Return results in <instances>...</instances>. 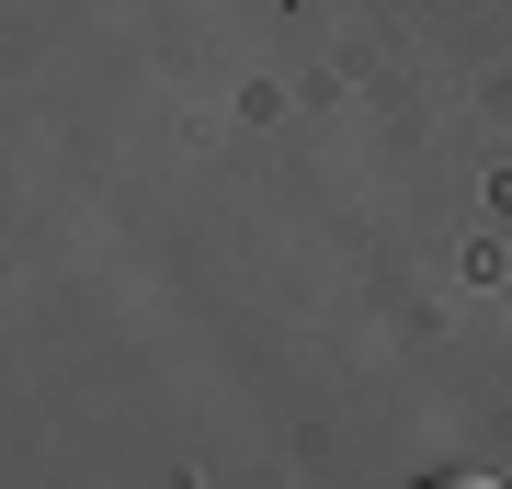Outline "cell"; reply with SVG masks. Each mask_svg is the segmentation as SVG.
Masks as SVG:
<instances>
[{"instance_id":"6da1fadb","label":"cell","mask_w":512,"mask_h":489,"mask_svg":"<svg viewBox=\"0 0 512 489\" xmlns=\"http://www.w3.org/2000/svg\"><path fill=\"white\" fill-rule=\"evenodd\" d=\"M410 489H501V478H478V467H444V478H410Z\"/></svg>"}]
</instances>
